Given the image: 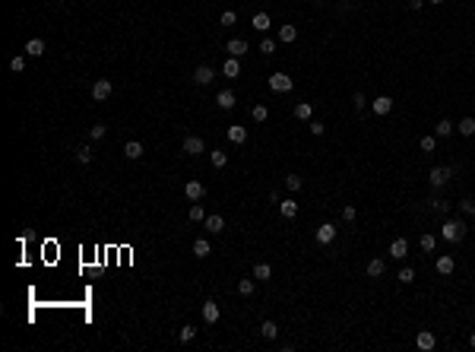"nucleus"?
I'll return each mask as SVG.
<instances>
[{"label": "nucleus", "instance_id": "f257e3e1", "mask_svg": "<svg viewBox=\"0 0 475 352\" xmlns=\"http://www.w3.org/2000/svg\"><path fill=\"white\" fill-rule=\"evenodd\" d=\"M440 238L450 244H460L466 238V222L463 219H444V226H440Z\"/></svg>", "mask_w": 475, "mask_h": 352}, {"label": "nucleus", "instance_id": "f03ea898", "mask_svg": "<svg viewBox=\"0 0 475 352\" xmlns=\"http://www.w3.org/2000/svg\"><path fill=\"white\" fill-rule=\"evenodd\" d=\"M453 171H456L453 165H434V168L428 171V184L434 187V191H440V187H444V184H450Z\"/></svg>", "mask_w": 475, "mask_h": 352}, {"label": "nucleus", "instance_id": "7ed1b4c3", "mask_svg": "<svg viewBox=\"0 0 475 352\" xmlns=\"http://www.w3.org/2000/svg\"><path fill=\"white\" fill-rule=\"evenodd\" d=\"M111 92H114L111 80H95V86H92V99H95V102H108Z\"/></svg>", "mask_w": 475, "mask_h": 352}, {"label": "nucleus", "instance_id": "20e7f679", "mask_svg": "<svg viewBox=\"0 0 475 352\" xmlns=\"http://www.w3.org/2000/svg\"><path fill=\"white\" fill-rule=\"evenodd\" d=\"M291 86H295V83H291L288 73H273L270 76V89L273 92H291Z\"/></svg>", "mask_w": 475, "mask_h": 352}, {"label": "nucleus", "instance_id": "39448f33", "mask_svg": "<svg viewBox=\"0 0 475 352\" xmlns=\"http://www.w3.org/2000/svg\"><path fill=\"white\" fill-rule=\"evenodd\" d=\"M314 238H317V244H333L336 241V226L333 222H323V226L314 232Z\"/></svg>", "mask_w": 475, "mask_h": 352}, {"label": "nucleus", "instance_id": "423d86ee", "mask_svg": "<svg viewBox=\"0 0 475 352\" xmlns=\"http://www.w3.org/2000/svg\"><path fill=\"white\" fill-rule=\"evenodd\" d=\"M184 194H187V200H193V203H196V200H203V197H206V184L193 178V181H187V184H184Z\"/></svg>", "mask_w": 475, "mask_h": 352}, {"label": "nucleus", "instance_id": "0eeeda50", "mask_svg": "<svg viewBox=\"0 0 475 352\" xmlns=\"http://www.w3.org/2000/svg\"><path fill=\"white\" fill-rule=\"evenodd\" d=\"M215 105H219L222 111H231V108L238 105V96H235V92H231V89H222L219 96H215Z\"/></svg>", "mask_w": 475, "mask_h": 352}, {"label": "nucleus", "instance_id": "6e6552de", "mask_svg": "<svg viewBox=\"0 0 475 352\" xmlns=\"http://www.w3.org/2000/svg\"><path fill=\"white\" fill-rule=\"evenodd\" d=\"M390 257H393V260L409 257V241H405V238H393V241H390Z\"/></svg>", "mask_w": 475, "mask_h": 352}, {"label": "nucleus", "instance_id": "1a4fd4ad", "mask_svg": "<svg viewBox=\"0 0 475 352\" xmlns=\"http://www.w3.org/2000/svg\"><path fill=\"white\" fill-rule=\"evenodd\" d=\"M193 80L200 83V86H209V83L215 80V70H212L209 64H200V67H196V70H193Z\"/></svg>", "mask_w": 475, "mask_h": 352}, {"label": "nucleus", "instance_id": "9d476101", "mask_svg": "<svg viewBox=\"0 0 475 352\" xmlns=\"http://www.w3.org/2000/svg\"><path fill=\"white\" fill-rule=\"evenodd\" d=\"M184 152L187 156H200V152H206V143L200 136H184Z\"/></svg>", "mask_w": 475, "mask_h": 352}, {"label": "nucleus", "instance_id": "9b49d317", "mask_svg": "<svg viewBox=\"0 0 475 352\" xmlns=\"http://www.w3.org/2000/svg\"><path fill=\"white\" fill-rule=\"evenodd\" d=\"M415 346H418L421 352H431V349H434V346H437V340H434V333H431V330H421V333H418V337H415Z\"/></svg>", "mask_w": 475, "mask_h": 352}, {"label": "nucleus", "instance_id": "f8f14e48", "mask_svg": "<svg viewBox=\"0 0 475 352\" xmlns=\"http://www.w3.org/2000/svg\"><path fill=\"white\" fill-rule=\"evenodd\" d=\"M434 267H437V273H440V276H450V273L456 270V260H453V257H450V254H440V257H437V263H434Z\"/></svg>", "mask_w": 475, "mask_h": 352}, {"label": "nucleus", "instance_id": "ddd939ff", "mask_svg": "<svg viewBox=\"0 0 475 352\" xmlns=\"http://www.w3.org/2000/svg\"><path fill=\"white\" fill-rule=\"evenodd\" d=\"M203 226H206V232H212V235H219V232L225 229V219H222L219 213H209V216L203 219Z\"/></svg>", "mask_w": 475, "mask_h": 352}, {"label": "nucleus", "instance_id": "4468645a", "mask_svg": "<svg viewBox=\"0 0 475 352\" xmlns=\"http://www.w3.org/2000/svg\"><path fill=\"white\" fill-rule=\"evenodd\" d=\"M225 51H228V57H241V54H247V41L231 38V41H225Z\"/></svg>", "mask_w": 475, "mask_h": 352}, {"label": "nucleus", "instance_id": "2eb2a0df", "mask_svg": "<svg viewBox=\"0 0 475 352\" xmlns=\"http://www.w3.org/2000/svg\"><path fill=\"white\" fill-rule=\"evenodd\" d=\"M365 273H368L371 279H380V276H383V273H386V263L380 260V257H374V260H368V267H365Z\"/></svg>", "mask_w": 475, "mask_h": 352}, {"label": "nucleus", "instance_id": "dca6fc26", "mask_svg": "<svg viewBox=\"0 0 475 352\" xmlns=\"http://www.w3.org/2000/svg\"><path fill=\"white\" fill-rule=\"evenodd\" d=\"M390 111H393V99L390 96H377L374 99V115L383 117V115H390Z\"/></svg>", "mask_w": 475, "mask_h": 352}, {"label": "nucleus", "instance_id": "f3484780", "mask_svg": "<svg viewBox=\"0 0 475 352\" xmlns=\"http://www.w3.org/2000/svg\"><path fill=\"white\" fill-rule=\"evenodd\" d=\"M143 152H146V149H143V143H140V140H130V143L124 146V156L130 159V162H136V159H143Z\"/></svg>", "mask_w": 475, "mask_h": 352}, {"label": "nucleus", "instance_id": "a211bd4d", "mask_svg": "<svg viewBox=\"0 0 475 352\" xmlns=\"http://www.w3.org/2000/svg\"><path fill=\"white\" fill-rule=\"evenodd\" d=\"M219 314L222 311H219V305H215V302H203V321L206 324H215V321H219Z\"/></svg>", "mask_w": 475, "mask_h": 352}, {"label": "nucleus", "instance_id": "6ab92c4d", "mask_svg": "<svg viewBox=\"0 0 475 352\" xmlns=\"http://www.w3.org/2000/svg\"><path fill=\"white\" fill-rule=\"evenodd\" d=\"M25 54H29V57H41V54H45V41H41V38H29V41H25Z\"/></svg>", "mask_w": 475, "mask_h": 352}, {"label": "nucleus", "instance_id": "aec40b11", "mask_svg": "<svg viewBox=\"0 0 475 352\" xmlns=\"http://www.w3.org/2000/svg\"><path fill=\"white\" fill-rule=\"evenodd\" d=\"M228 140H231V143H247V127L231 124V127H228Z\"/></svg>", "mask_w": 475, "mask_h": 352}, {"label": "nucleus", "instance_id": "412c9836", "mask_svg": "<svg viewBox=\"0 0 475 352\" xmlns=\"http://www.w3.org/2000/svg\"><path fill=\"white\" fill-rule=\"evenodd\" d=\"M222 73H225L228 80H235V76L241 73V64H238V57H228V61L222 64Z\"/></svg>", "mask_w": 475, "mask_h": 352}, {"label": "nucleus", "instance_id": "4be33fe9", "mask_svg": "<svg viewBox=\"0 0 475 352\" xmlns=\"http://www.w3.org/2000/svg\"><path fill=\"white\" fill-rule=\"evenodd\" d=\"M193 254L203 260V257H209V254H212V244L206 241V238H196V241H193Z\"/></svg>", "mask_w": 475, "mask_h": 352}, {"label": "nucleus", "instance_id": "5701e85b", "mask_svg": "<svg viewBox=\"0 0 475 352\" xmlns=\"http://www.w3.org/2000/svg\"><path fill=\"white\" fill-rule=\"evenodd\" d=\"M279 41H285V45L298 41V29H295V25H282V29H279Z\"/></svg>", "mask_w": 475, "mask_h": 352}, {"label": "nucleus", "instance_id": "b1692460", "mask_svg": "<svg viewBox=\"0 0 475 352\" xmlns=\"http://www.w3.org/2000/svg\"><path fill=\"white\" fill-rule=\"evenodd\" d=\"M279 210H282L285 219H295L298 216V203L295 200H279Z\"/></svg>", "mask_w": 475, "mask_h": 352}, {"label": "nucleus", "instance_id": "393cba45", "mask_svg": "<svg viewBox=\"0 0 475 352\" xmlns=\"http://www.w3.org/2000/svg\"><path fill=\"white\" fill-rule=\"evenodd\" d=\"M260 333H263V340H276V337H279V327H276V321H263L260 324Z\"/></svg>", "mask_w": 475, "mask_h": 352}, {"label": "nucleus", "instance_id": "a878e982", "mask_svg": "<svg viewBox=\"0 0 475 352\" xmlns=\"http://www.w3.org/2000/svg\"><path fill=\"white\" fill-rule=\"evenodd\" d=\"M456 130H460L463 136H475V117H463V121L456 124Z\"/></svg>", "mask_w": 475, "mask_h": 352}, {"label": "nucleus", "instance_id": "bb28decb", "mask_svg": "<svg viewBox=\"0 0 475 352\" xmlns=\"http://www.w3.org/2000/svg\"><path fill=\"white\" fill-rule=\"evenodd\" d=\"M209 162H212L215 168H225V165H228V152H222V149H212V152H209Z\"/></svg>", "mask_w": 475, "mask_h": 352}, {"label": "nucleus", "instance_id": "cd10ccee", "mask_svg": "<svg viewBox=\"0 0 475 352\" xmlns=\"http://www.w3.org/2000/svg\"><path fill=\"white\" fill-rule=\"evenodd\" d=\"M270 25H273V19H270L266 13H257V16H254V29H257V32H270Z\"/></svg>", "mask_w": 475, "mask_h": 352}, {"label": "nucleus", "instance_id": "c85d7f7f", "mask_svg": "<svg viewBox=\"0 0 475 352\" xmlns=\"http://www.w3.org/2000/svg\"><path fill=\"white\" fill-rule=\"evenodd\" d=\"M310 115H314V108H310L307 102H298V105H295V117H298V121H310Z\"/></svg>", "mask_w": 475, "mask_h": 352}, {"label": "nucleus", "instance_id": "c756f323", "mask_svg": "<svg viewBox=\"0 0 475 352\" xmlns=\"http://www.w3.org/2000/svg\"><path fill=\"white\" fill-rule=\"evenodd\" d=\"M418 146H421V152H434V149H437V136H434V133H425V136L418 140Z\"/></svg>", "mask_w": 475, "mask_h": 352}, {"label": "nucleus", "instance_id": "7c9ffc66", "mask_svg": "<svg viewBox=\"0 0 475 352\" xmlns=\"http://www.w3.org/2000/svg\"><path fill=\"white\" fill-rule=\"evenodd\" d=\"M254 279H273V267H270V263H257V267H254Z\"/></svg>", "mask_w": 475, "mask_h": 352}, {"label": "nucleus", "instance_id": "2f4dec72", "mask_svg": "<svg viewBox=\"0 0 475 352\" xmlns=\"http://www.w3.org/2000/svg\"><path fill=\"white\" fill-rule=\"evenodd\" d=\"M450 133H453V124L447 121V117H444V121H437V124H434V136H450Z\"/></svg>", "mask_w": 475, "mask_h": 352}, {"label": "nucleus", "instance_id": "473e14b6", "mask_svg": "<svg viewBox=\"0 0 475 352\" xmlns=\"http://www.w3.org/2000/svg\"><path fill=\"white\" fill-rule=\"evenodd\" d=\"M187 216H190V222H203L206 219V210L200 207V203H193V207L187 210Z\"/></svg>", "mask_w": 475, "mask_h": 352}, {"label": "nucleus", "instance_id": "72a5a7b5", "mask_svg": "<svg viewBox=\"0 0 475 352\" xmlns=\"http://www.w3.org/2000/svg\"><path fill=\"white\" fill-rule=\"evenodd\" d=\"M418 244H421V251H434V247H437V235H428V232H425Z\"/></svg>", "mask_w": 475, "mask_h": 352}, {"label": "nucleus", "instance_id": "f704fd0d", "mask_svg": "<svg viewBox=\"0 0 475 352\" xmlns=\"http://www.w3.org/2000/svg\"><path fill=\"white\" fill-rule=\"evenodd\" d=\"M431 210L440 213V216H447V213H450V203H447V200H437V197H434V200H431Z\"/></svg>", "mask_w": 475, "mask_h": 352}, {"label": "nucleus", "instance_id": "c9c22d12", "mask_svg": "<svg viewBox=\"0 0 475 352\" xmlns=\"http://www.w3.org/2000/svg\"><path fill=\"white\" fill-rule=\"evenodd\" d=\"M399 282H402V286L415 282V270H412V267H402V270H399Z\"/></svg>", "mask_w": 475, "mask_h": 352}, {"label": "nucleus", "instance_id": "e433bc0d", "mask_svg": "<svg viewBox=\"0 0 475 352\" xmlns=\"http://www.w3.org/2000/svg\"><path fill=\"white\" fill-rule=\"evenodd\" d=\"M254 289H257L254 279H241V282H238V292H241V295H254Z\"/></svg>", "mask_w": 475, "mask_h": 352}, {"label": "nucleus", "instance_id": "4c0bfd02", "mask_svg": "<svg viewBox=\"0 0 475 352\" xmlns=\"http://www.w3.org/2000/svg\"><path fill=\"white\" fill-rule=\"evenodd\" d=\"M76 159H80L83 165H86V162H92V146H80V149H76Z\"/></svg>", "mask_w": 475, "mask_h": 352}, {"label": "nucleus", "instance_id": "58836bf2", "mask_svg": "<svg viewBox=\"0 0 475 352\" xmlns=\"http://www.w3.org/2000/svg\"><path fill=\"white\" fill-rule=\"evenodd\" d=\"M266 117H270V111H266V105H254V121H257V124H263Z\"/></svg>", "mask_w": 475, "mask_h": 352}, {"label": "nucleus", "instance_id": "ea45409f", "mask_svg": "<svg viewBox=\"0 0 475 352\" xmlns=\"http://www.w3.org/2000/svg\"><path fill=\"white\" fill-rule=\"evenodd\" d=\"M460 210L466 213V216H475V200H472V197H466V200H460Z\"/></svg>", "mask_w": 475, "mask_h": 352}, {"label": "nucleus", "instance_id": "a19ab883", "mask_svg": "<svg viewBox=\"0 0 475 352\" xmlns=\"http://www.w3.org/2000/svg\"><path fill=\"white\" fill-rule=\"evenodd\" d=\"M178 337H181V343H190V340L196 337V327H190V324H187V327H181V333H178Z\"/></svg>", "mask_w": 475, "mask_h": 352}, {"label": "nucleus", "instance_id": "79ce46f5", "mask_svg": "<svg viewBox=\"0 0 475 352\" xmlns=\"http://www.w3.org/2000/svg\"><path fill=\"white\" fill-rule=\"evenodd\" d=\"M105 133H108V127H105V124H95L92 130H89V140H101Z\"/></svg>", "mask_w": 475, "mask_h": 352}, {"label": "nucleus", "instance_id": "37998d69", "mask_svg": "<svg viewBox=\"0 0 475 352\" xmlns=\"http://www.w3.org/2000/svg\"><path fill=\"white\" fill-rule=\"evenodd\" d=\"M352 105H355V111H365V105H368L365 92H355V96H352Z\"/></svg>", "mask_w": 475, "mask_h": 352}, {"label": "nucleus", "instance_id": "c03bdc74", "mask_svg": "<svg viewBox=\"0 0 475 352\" xmlns=\"http://www.w3.org/2000/svg\"><path fill=\"white\" fill-rule=\"evenodd\" d=\"M10 70H13V73H22V70H25V57H22V54L10 61Z\"/></svg>", "mask_w": 475, "mask_h": 352}, {"label": "nucleus", "instance_id": "a18cd8bd", "mask_svg": "<svg viewBox=\"0 0 475 352\" xmlns=\"http://www.w3.org/2000/svg\"><path fill=\"white\" fill-rule=\"evenodd\" d=\"M285 187H288V191H301V178L298 175H288V178H285Z\"/></svg>", "mask_w": 475, "mask_h": 352}, {"label": "nucleus", "instance_id": "49530a36", "mask_svg": "<svg viewBox=\"0 0 475 352\" xmlns=\"http://www.w3.org/2000/svg\"><path fill=\"white\" fill-rule=\"evenodd\" d=\"M235 22H238V13H235V10H225V13H222V25H235Z\"/></svg>", "mask_w": 475, "mask_h": 352}, {"label": "nucleus", "instance_id": "de8ad7c7", "mask_svg": "<svg viewBox=\"0 0 475 352\" xmlns=\"http://www.w3.org/2000/svg\"><path fill=\"white\" fill-rule=\"evenodd\" d=\"M273 51H276V41L273 38H263L260 41V54H273Z\"/></svg>", "mask_w": 475, "mask_h": 352}, {"label": "nucleus", "instance_id": "09e8293b", "mask_svg": "<svg viewBox=\"0 0 475 352\" xmlns=\"http://www.w3.org/2000/svg\"><path fill=\"white\" fill-rule=\"evenodd\" d=\"M355 216H358V210H355V207H352V203H349V207L342 210V219H345V222H355Z\"/></svg>", "mask_w": 475, "mask_h": 352}, {"label": "nucleus", "instance_id": "8fccbe9b", "mask_svg": "<svg viewBox=\"0 0 475 352\" xmlns=\"http://www.w3.org/2000/svg\"><path fill=\"white\" fill-rule=\"evenodd\" d=\"M307 127H310V133H314V136H323V124L320 121H310Z\"/></svg>", "mask_w": 475, "mask_h": 352}, {"label": "nucleus", "instance_id": "3c124183", "mask_svg": "<svg viewBox=\"0 0 475 352\" xmlns=\"http://www.w3.org/2000/svg\"><path fill=\"white\" fill-rule=\"evenodd\" d=\"M409 6H412V10H421V6H425V0H409Z\"/></svg>", "mask_w": 475, "mask_h": 352}, {"label": "nucleus", "instance_id": "603ef678", "mask_svg": "<svg viewBox=\"0 0 475 352\" xmlns=\"http://www.w3.org/2000/svg\"><path fill=\"white\" fill-rule=\"evenodd\" d=\"M469 346H472V349H475V333H472V337H469Z\"/></svg>", "mask_w": 475, "mask_h": 352}, {"label": "nucleus", "instance_id": "864d4df0", "mask_svg": "<svg viewBox=\"0 0 475 352\" xmlns=\"http://www.w3.org/2000/svg\"><path fill=\"white\" fill-rule=\"evenodd\" d=\"M431 3H444V0H431Z\"/></svg>", "mask_w": 475, "mask_h": 352}]
</instances>
